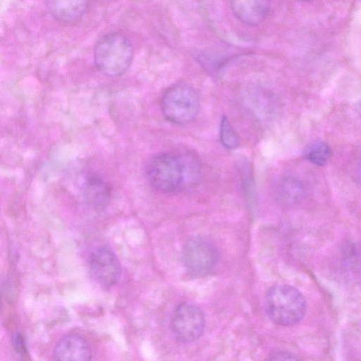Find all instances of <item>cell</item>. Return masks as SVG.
I'll list each match as a JSON object with an SVG mask.
<instances>
[{
  "label": "cell",
  "instance_id": "1",
  "mask_svg": "<svg viewBox=\"0 0 361 361\" xmlns=\"http://www.w3.org/2000/svg\"><path fill=\"white\" fill-rule=\"evenodd\" d=\"M146 173L153 188L161 192H171L197 183L201 176V166L192 152H165L150 160Z\"/></svg>",
  "mask_w": 361,
  "mask_h": 361
},
{
  "label": "cell",
  "instance_id": "2",
  "mask_svg": "<svg viewBox=\"0 0 361 361\" xmlns=\"http://www.w3.org/2000/svg\"><path fill=\"white\" fill-rule=\"evenodd\" d=\"M133 56L134 51L130 40L117 32L102 36L94 49L96 66L109 77L123 75L130 66Z\"/></svg>",
  "mask_w": 361,
  "mask_h": 361
},
{
  "label": "cell",
  "instance_id": "3",
  "mask_svg": "<svg viewBox=\"0 0 361 361\" xmlns=\"http://www.w3.org/2000/svg\"><path fill=\"white\" fill-rule=\"evenodd\" d=\"M265 309L273 322L281 326H292L303 318L306 302L295 287L278 284L268 290L265 297Z\"/></svg>",
  "mask_w": 361,
  "mask_h": 361
},
{
  "label": "cell",
  "instance_id": "4",
  "mask_svg": "<svg viewBox=\"0 0 361 361\" xmlns=\"http://www.w3.org/2000/svg\"><path fill=\"white\" fill-rule=\"evenodd\" d=\"M161 110L169 122L176 125L188 124L195 119L199 113L197 93L186 83L173 85L161 97Z\"/></svg>",
  "mask_w": 361,
  "mask_h": 361
},
{
  "label": "cell",
  "instance_id": "5",
  "mask_svg": "<svg viewBox=\"0 0 361 361\" xmlns=\"http://www.w3.org/2000/svg\"><path fill=\"white\" fill-rule=\"evenodd\" d=\"M171 326L173 335L179 341H195L202 336L204 329V313L194 304L180 303L173 312Z\"/></svg>",
  "mask_w": 361,
  "mask_h": 361
},
{
  "label": "cell",
  "instance_id": "6",
  "mask_svg": "<svg viewBox=\"0 0 361 361\" xmlns=\"http://www.w3.org/2000/svg\"><path fill=\"white\" fill-rule=\"evenodd\" d=\"M183 259L190 272L202 276L209 274L215 267L219 253L209 241L202 238H193L185 244Z\"/></svg>",
  "mask_w": 361,
  "mask_h": 361
},
{
  "label": "cell",
  "instance_id": "7",
  "mask_svg": "<svg viewBox=\"0 0 361 361\" xmlns=\"http://www.w3.org/2000/svg\"><path fill=\"white\" fill-rule=\"evenodd\" d=\"M90 267L94 278L104 288L115 285L121 274V264L114 252L108 247H99L90 255Z\"/></svg>",
  "mask_w": 361,
  "mask_h": 361
},
{
  "label": "cell",
  "instance_id": "8",
  "mask_svg": "<svg viewBox=\"0 0 361 361\" xmlns=\"http://www.w3.org/2000/svg\"><path fill=\"white\" fill-rule=\"evenodd\" d=\"M92 352L87 341L82 336L69 334L57 343L54 352V361H91Z\"/></svg>",
  "mask_w": 361,
  "mask_h": 361
},
{
  "label": "cell",
  "instance_id": "9",
  "mask_svg": "<svg viewBox=\"0 0 361 361\" xmlns=\"http://www.w3.org/2000/svg\"><path fill=\"white\" fill-rule=\"evenodd\" d=\"M231 7L235 17L248 25H257L267 16L271 4L264 0H241L231 1Z\"/></svg>",
  "mask_w": 361,
  "mask_h": 361
},
{
  "label": "cell",
  "instance_id": "10",
  "mask_svg": "<svg viewBox=\"0 0 361 361\" xmlns=\"http://www.w3.org/2000/svg\"><path fill=\"white\" fill-rule=\"evenodd\" d=\"M46 7L59 23L70 25L78 22L87 10V1H47Z\"/></svg>",
  "mask_w": 361,
  "mask_h": 361
},
{
  "label": "cell",
  "instance_id": "11",
  "mask_svg": "<svg viewBox=\"0 0 361 361\" xmlns=\"http://www.w3.org/2000/svg\"><path fill=\"white\" fill-rule=\"evenodd\" d=\"M85 195L91 207L103 209L109 202L110 188L102 178L92 175L85 182Z\"/></svg>",
  "mask_w": 361,
  "mask_h": 361
},
{
  "label": "cell",
  "instance_id": "12",
  "mask_svg": "<svg viewBox=\"0 0 361 361\" xmlns=\"http://www.w3.org/2000/svg\"><path fill=\"white\" fill-rule=\"evenodd\" d=\"M331 155V149L325 142L321 140L310 143L304 149L305 158L311 163L323 166L327 163Z\"/></svg>",
  "mask_w": 361,
  "mask_h": 361
},
{
  "label": "cell",
  "instance_id": "13",
  "mask_svg": "<svg viewBox=\"0 0 361 361\" xmlns=\"http://www.w3.org/2000/svg\"><path fill=\"white\" fill-rule=\"evenodd\" d=\"M303 187L302 183L295 178H286L281 185V196L286 202L294 204L302 197Z\"/></svg>",
  "mask_w": 361,
  "mask_h": 361
},
{
  "label": "cell",
  "instance_id": "14",
  "mask_svg": "<svg viewBox=\"0 0 361 361\" xmlns=\"http://www.w3.org/2000/svg\"><path fill=\"white\" fill-rule=\"evenodd\" d=\"M219 137L222 145L226 149H233L239 145V137L225 116L221 121Z\"/></svg>",
  "mask_w": 361,
  "mask_h": 361
},
{
  "label": "cell",
  "instance_id": "15",
  "mask_svg": "<svg viewBox=\"0 0 361 361\" xmlns=\"http://www.w3.org/2000/svg\"><path fill=\"white\" fill-rule=\"evenodd\" d=\"M266 361H300L295 355L287 351H276Z\"/></svg>",
  "mask_w": 361,
  "mask_h": 361
}]
</instances>
